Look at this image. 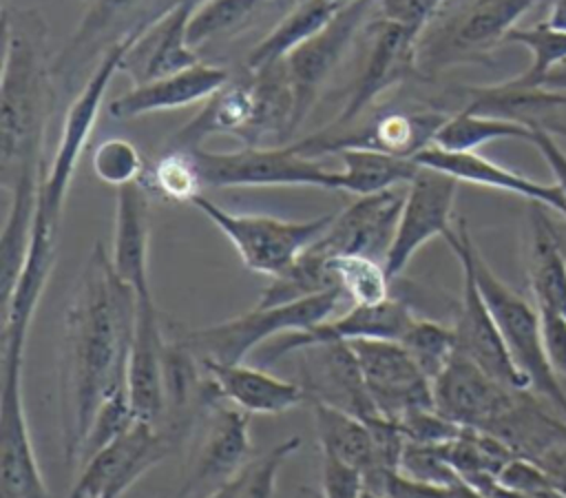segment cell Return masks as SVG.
I'll return each instance as SVG.
<instances>
[{
	"label": "cell",
	"instance_id": "1",
	"mask_svg": "<svg viewBox=\"0 0 566 498\" xmlns=\"http://www.w3.org/2000/svg\"><path fill=\"white\" fill-rule=\"evenodd\" d=\"M137 299L97 241L82 268L64 314L60 374L62 443L66 463H80L97 409L126 392Z\"/></svg>",
	"mask_w": 566,
	"mask_h": 498
},
{
	"label": "cell",
	"instance_id": "2",
	"mask_svg": "<svg viewBox=\"0 0 566 498\" xmlns=\"http://www.w3.org/2000/svg\"><path fill=\"white\" fill-rule=\"evenodd\" d=\"M53 97L44 53L29 33L4 22L0 84V170L7 188L20 173L42 168L44 126Z\"/></svg>",
	"mask_w": 566,
	"mask_h": 498
},
{
	"label": "cell",
	"instance_id": "3",
	"mask_svg": "<svg viewBox=\"0 0 566 498\" xmlns=\"http://www.w3.org/2000/svg\"><path fill=\"white\" fill-rule=\"evenodd\" d=\"M290 91L281 64L248 71L228 80L210 95L201 111L184 124L170 139L168 148L192 151L203 146L210 135H234L245 146H270L268 137L279 146L290 139Z\"/></svg>",
	"mask_w": 566,
	"mask_h": 498
},
{
	"label": "cell",
	"instance_id": "4",
	"mask_svg": "<svg viewBox=\"0 0 566 498\" xmlns=\"http://www.w3.org/2000/svg\"><path fill=\"white\" fill-rule=\"evenodd\" d=\"M444 241L453 250L455 259L471 268L475 283L511 354V361L528 381L531 392H535L542 401H546L553 407V412L566 418V392L559 383V376L553 372L548 363L537 308L531 305L513 288H509L491 270V266L478 250L464 219H458L453 224V228L444 235Z\"/></svg>",
	"mask_w": 566,
	"mask_h": 498
},
{
	"label": "cell",
	"instance_id": "5",
	"mask_svg": "<svg viewBox=\"0 0 566 498\" xmlns=\"http://www.w3.org/2000/svg\"><path fill=\"white\" fill-rule=\"evenodd\" d=\"M345 303L349 301L338 288L276 305L256 303L250 312L186 332L179 339V347L197 363H243L265 341L310 330L334 317Z\"/></svg>",
	"mask_w": 566,
	"mask_h": 498
},
{
	"label": "cell",
	"instance_id": "6",
	"mask_svg": "<svg viewBox=\"0 0 566 498\" xmlns=\"http://www.w3.org/2000/svg\"><path fill=\"white\" fill-rule=\"evenodd\" d=\"M239 252L241 263L270 279L287 272L296 259L325 232L334 212L312 219H281L272 215L232 212L203 193L190 201Z\"/></svg>",
	"mask_w": 566,
	"mask_h": 498
},
{
	"label": "cell",
	"instance_id": "7",
	"mask_svg": "<svg viewBox=\"0 0 566 498\" xmlns=\"http://www.w3.org/2000/svg\"><path fill=\"white\" fill-rule=\"evenodd\" d=\"M190 155L199 168L203 186H314L325 190L340 188V173L327 168L316 157L301 153L294 142L279 146H243L232 153H212L203 146Z\"/></svg>",
	"mask_w": 566,
	"mask_h": 498
},
{
	"label": "cell",
	"instance_id": "8",
	"mask_svg": "<svg viewBox=\"0 0 566 498\" xmlns=\"http://www.w3.org/2000/svg\"><path fill=\"white\" fill-rule=\"evenodd\" d=\"M539 0H469L453 18L422 33L416 64L438 71L460 62H475L506 42L526 11Z\"/></svg>",
	"mask_w": 566,
	"mask_h": 498
},
{
	"label": "cell",
	"instance_id": "9",
	"mask_svg": "<svg viewBox=\"0 0 566 498\" xmlns=\"http://www.w3.org/2000/svg\"><path fill=\"white\" fill-rule=\"evenodd\" d=\"M369 2L371 0L347 2L321 31L301 42L279 62L292 104L290 137L305 124L307 115L312 113L323 84L360 29Z\"/></svg>",
	"mask_w": 566,
	"mask_h": 498
},
{
	"label": "cell",
	"instance_id": "10",
	"mask_svg": "<svg viewBox=\"0 0 566 498\" xmlns=\"http://www.w3.org/2000/svg\"><path fill=\"white\" fill-rule=\"evenodd\" d=\"M460 181L447 173L420 166L407 184L394 241L385 257L389 279L402 274L413 255L433 237H444L453 228V204Z\"/></svg>",
	"mask_w": 566,
	"mask_h": 498
},
{
	"label": "cell",
	"instance_id": "11",
	"mask_svg": "<svg viewBox=\"0 0 566 498\" xmlns=\"http://www.w3.org/2000/svg\"><path fill=\"white\" fill-rule=\"evenodd\" d=\"M369 398L380 416L400 421L418 407H433V381L418 367L400 341H349Z\"/></svg>",
	"mask_w": 566,
	"mask_h": 498
},
{
	"label": "cell",
	"instance_id": "12",
	"mask_svg": "<svg viewBox=\"0 0 566 498\" xmlns=\"http://www.w3.org/2000/svg\"><path fill=\"white\" fill-rule=\"evenodd\" d=\"M166 452L168 445L157 425L135 421L122 436L82 463L66 498H122Z\"/></svg>",
	"mask_w": 566,
	"mask_h": 498
},
{
	"label": "cell",
	"instance_id": "13",
	"mask_svg": "<svg viewBox=\"0 0 566 498\" xmlns=\"http://www.w3.org/2000/svg\"><path fill=\"white\" fill-rule=\"evenodd\" d=\"M418 40L420 33L398 24L387 18H378L369 27V42H367V53L360 64L356 86L352 89V95L338 117L325 128L332 133L349 128L354 120L376 102L389 86L398 84L405 75H409L418 64H416V53H418Z\"/></svg>",
	"mask_w": 566,
	"mask_h": 498
},
{
	"label": "cell",
	"instance_id": "14",
	"mask_svg": "<svg viewBox=\"0 0 566 498\" xmlns=\"http://www.w3.org/2000/svg\"><path fill=\"white\" fill-rule=\"evenodd\" d=\"M405 193L398 188L356 197L336 212L325 232L310 246L323 259L365 255L385 263L398 226Z\"/></svg>",
	"mask_w": 566,
	"mask_h": 498
},
{
	"label": "cell",
	"instance_id": "15",
	"mask_svg": "<svg viewBox=\"0 0 566 498\" xmlns=\"http://www.w3.org/2000/svg\"><path fill=\"white\" fill-rule=\"evenodd\" d=\"M22 367L0 365V498H49L29 434Z\"/></svg>",
	"mask_w": 566,
	"mask_h": 498
},
{
	"label": "cell",
	"instance_id": "16",
	"mask_svg": "<svg viewBox=\"0 0 566 498\" xmlns=\"http://www.w3.org/2000/svg\"><path fill=\"white\" fill-rule=\"evenodd\" d=\"M517 392L455 352L433 378V407L458 427L489 432L513 405Z\"/></svg>",
	"mask_w": 566,
	"mask_h": 498
},
{
	"label": "cell",
	"instance_id": "17",
	"mask_svg": "<svg viewBox=\"0 0 566 498\" xmlns=\"http://www.w3.org/2000/svg\"><path fill=\"white\" fill-rule=\"evenodd\" d=\"M413 319L416 314L396 299H387L376 305H349L347 312L329 317L310 330L287 332L272 339V343L263 347V356L265 363H274L285 354H294L312 345L349 343L358 339L400 341Z\"/></svg>",
	"mask_w": 566,
	"mask_h": 498
},
{
	"label": "cell",
	"instance_id": "18",
	"mask_svg": "<svg viewBox=\"0 0 566 498\" xmlns=\"http://www.w3.org/2000/svg\"><path fill=\"white\" fill-rule=\"evenodd\" d=\"M462 268V299L460 312L453 328L455 352L473 361L480 370L491 374L495 381L513 390H531L528 381L520 374L511 354L502 341L495 319L475 283V277L467 263Z\"/></svg>",
	"mask_w": 566,
	"mask_h": 498
},
{
	"label": "cell",
	"instance_id": "19",
	"mask_svg": "<svg viewBox=\"0 0 566 498\" xmlns=\"http://www.w3.org/2000/svg\"><path fill=\"white\" fill-rule=\"evenodd\" d=\"M195 7L197 0H179L137 27V40L122 64L135 77V84L184 71L199 62L197 51L188 42V22Z\"/></svg>",
	"mask_w": 566,
	"mask_h": 498
},
{
	"label": "cell",
	"instance_id": "20",
	"mask_svg": "<svg viewBox=\"0 0 566 498\" xmlns=\"http://www.w3.org/2000/svg\"><path fill=\"white\" fill-rule=\"evenodd\" d=\"M301 385L312 403H325L358 418L378 416L349 343H325L301 350Z\"/></svg>",
	"mask_w": 566,
	"mask_h": 498
},
{
	"label": "cell",
	"instance_id": "21",
	"mask_svg": "<svg viewBox=\"0 0 566 498\" xmlns=\"http://www.w3.org/2000/svg\"><path fill=\"white\" fill-rule=\"evenodd\" d=\"M228 80L230 73L226 69L197 62L184 71L135 84L108 102V115L124 122L150 113L186 108L206 102L223 84H228Z\"/></svg>",
	"mask_w": 566,
	"mask_h": 498
},
{
	"label": "cell",
	"instance_id": "22",
	"mask_svg": "<svg viewBox=\"0 0 566 498\" xmlns=\"http://www.w3.org/2000/svg\"><path fill=\"white\" fill-rule=\"evenodd\" d=\"M416 164L440 170L458 179L460 184H473V186H484L502 193H511L517 197L528 199L531 204H539L544 208L555 210L557 215L564 212V201L557 190V186L551 184H539L517 170H511L506 166H500L484 155L475 151H444L436 144L427 146L413 157Z\"/></svg>",
	"mask_w": 566,
	"mask_h": 498
},
{
	"label": "cell",
	"instance_id": "23",
	"mask_svg": "<svg viewBox=\"0 0 566 498\" xmlns=\"http://www.w3.org/2000/svg\"><path fill=\"white\" fill-rule=\"evenodd\" d=\"M164 361H166V345L161 336L159 312L155 303L139 305L135 317V334L128 356V372H126V392L130 401V409L137 421L157 425L164 405Z\"/></svg>",
	"mask_w": 566,
	"mask_h": 498
},
{
	"label": "cell",
	"instance_id": "24",
	"mask_svg": "<svg viewBox=\"0 0 566 498\" xmlns=\"http://www.w3.org/2000/svg\"><path fill=\"white\" fill-rule=\"evenodd\" d=\"M219 403L210 409L201 452L197 456L190 480L184 487V494L197 491L201 487H212L214 491L250 463V414L234 407L232 403Z\"/></svg>",
	"mask_w": 566,
	"mask_h": 498
},
{
	"label": "cell",
	"instance_id": "25",
	"mask_svg": "<svg viewBox=\"0 0 566 498\" xmlns=\"http://www.w3.org/2000/svg\"><path fill=\"white\" fill-rule=\"evenodd\" d=\"M111 263L135 290L137 303H155L148 279V199L142 181L117 188Z\"/></svg>",
	"mask_w": 566,
	"mask_h": 498
},
{
	"label": "cell",
	"instance_id": "26",
	"mask_svg": "<svg viewBox=\"0 0 566 498\" xmlns=\"http://www.w3.org/2000/svg\"><path fill=\"white\" fill-rule=\"evenodd\" d=\"M219 396L245 414H283L307 401L301 383L248 363H199Z\"/></svg>",
	"mask_w": 566,
	"mask_h": 498
},
{
	"label": "cell",
	"instance_id": "27",
	"mask_svg": "<svg viewBox=\"0 0 566 498\" xmlns=\"http://www.w3.org/2000/svg\"><path fill=\"white\" fill-rule=\"evenodd\" d=\"M528 281L535 305L553 310L566 319V252L539 204H533L531 208Z\"/></svg>",
	"mask_w": 566,
	"mask_h": 498
},
{
	"label": "cell",
	"instance_id": "28",
	"mask_svg": "<svg viewBox=\"0 0 566 498\" xmlns=\"http://www.w3.org/2000/svg\"><path fill=\"white\" fill-rule=\"evenodd\" d=\"M352 0H298L296 7L245 58L248 71L279 64L292 49L321 31Z\"/></svg>",
	"mask_w": 566,
	"mask_h": 498
},
{
	"label": "cell",
	"instance_id": "29",
	"mask_svg": "<svg viewBox=\"0 0 566 498\" xmlns=\"http://www.w3.org/2000/svg\"><path fill=\"white\" fill-rule=\"evenodd\" d=\"M559 106H566V91H555L548 86L522 89L509 82H497V84L471 86L467 104L462 108L471 113L515 120L533 126L537 117Z\"/></svg>",
	"mask_w": 566,
	"mask_h": 498
},
{
	"label": "cell",
	"instance_id": "30",
	"mask_svg": "<svg viewBox=\"0 0 566 498\" xmlns=\"http://www.w3.org/2000/svg\"><path fill=\"white\" fill-rule=\"evenodd\" d=\"M336 155L340 157L338 190L352 193L356 197L391 190L402 184L407 186L420 170V164H416L413 159L387 155L371 148H343Z\"/></svg>",
	"mask_w": 566,
	"mask_h": 498
},
{
	"label": "cell",
	"instance_id": "31",
	"mask_svg": "<svg viewBox=\"0 0 566 498\" xmlns=\"http://www.w3.org/2000/svg\"><path fill=\"white\" fill-rule=\"evenodd\" d=\"M444 449L458 478L480 494L495 485L502 469L515 458L500 438L471 427H462L455 438L444 443Z\"/></svg>",
	"mask_w": 566,
	"mask_h": 498
},
{
	"label": "cell",
	"instance_id": "32",
	"mask_svg": "<svg viewBox=\"0 0 566 498\" xmlns=\"http://www.w3.org/2000/svg\"><path fill=\"white\" fill-rule=\"evenodd\" d=\"M321 456H332L365 478L371 465V434L365 418L325 403H312Z\"/></svg>",
	"mask_w": 566,
	"mask_h": 498
},
{
	"label": "cell",
	"instance_id": "33",
	"mask_svg": "<svg viewBox=\"0 0 566 498\" xmlns=\"http://www.w3.org/2000/svg\"><path fill=\"white\" fill-rule=\"evenodd\" d=\"M533 126L493 117V115H480L460 108L455 115H449L442 128L436 135V146L444 151H478L484 144L497 142V139H531Z\"/></svg>",
	"mask_w": 566,
	"mask_h": 498
},
{
	"label": "cell",
	"instance_id": "34",
	"mask_svg": "<svg viewBox=\"0 0 566 498\" xmlns=\"http://www.w3.org/2000/svg\"><path fill=\"white\" fill-rule=\"evenodd\" d=\"M130 2L133 0H88V7L84 9L75 33L69 38L53 64V73L57 77H73L84 66V62L102 46L104 33L111 29L122 9H126Z\"/></svg>",
	"mask_w": 566,
	"mask_h": 498
},
{
	"label": "cell",
	"instance_id": "35",
	"mask_svg": "<svg viewBox=\"0 0 566 498\" xmlns=\"http://www.w3.org/2000/svg\"><path fill=\"white\" fill-rule=\"evenodd\" d=\"M506 42L522 44L531 53L526 71L506 80L513 86L539 89L546 84L555 69L566 64V33L548 27L544 20L533 27H515Z\"/></svg>",
	"mask_w": 566,
	"mask_h": 498
},
{
	"label": "cell",
	"instance_id": "36",
	"mask_svg": "<svg viewBox=\"0 0 566 498\" xmlns=\"http://www.w3.org/2000/svg\"><path fill=\"white\" fill-rule=\"evenodd\" d=\"M327 268L349 305H376L391 299V279L385 263L378 259L365 255H340L327 259Z\"/></svg>",
	"mask_w": 566,
	"mask_h": 498
},
{
	"label": "cell",
	"instance_id": "37",
	"mask_svg": "<svg viewBox=\"0 0 566 498\" xmlns=\"http://www.w3.org/2000/svg\"><path fill=\"white\" fill-rule=\"evenodd\" d=\"M144 188L159 193L164 199L170 201H184L190 204L197 195H201L203 181L199 175V168L195 164V157L190 151H175L168 148L153 168L146 173V181H142Z\"/></svg>",
	"mask_w": 566,
	"mask_h": 498
},
{
	"label": "cell",
	"instance_id": "38",
	"mask_svg": "<svg viewBox=\"0 0 566 498\" xmlns=\"http://www.w3.org/2000/svg\"><path fill=\"white\" fill-rule=\"evenodd\" d=\"M400 343L431 381L449 365L455 354L453 328L431 319L416 317L402 334Z\"/></svg>",
	"mask_w": 566,
	"mask_h": 498
},
{
	"label": "cell",
	"instance_id": "39",
	"mask_svg": "<svg viewBox=\"0 0 566 498\" xmlns=\"http://www.w3.org/2000/svg\"><path fill=\"white\" fill-rule=\"evenodd\" d=\"M301 447L298 436H290L270 447L256 460H250L237 476L228 480V498H274L281 465Z\"/></svg>",
	"mask_w": 566,
	"mask_h": 498
},
{
	"label": "cell",
	"instance_id": "40",
	"mask_svg": "<svg viewBox=\"0 0 566 498\" xmlns=\"http://www.w3.org/2000/svg\"><path fill=\"white\" fill-rule=\"evenodd\" d=\"M261 0H201L188 22V42L197 51L210 40L241 27Z\"/></svg>",
	"mask_w": 566,
	"mask_h": 498
},
{
	"label": "cell",
	"instance_id": "41",
	"mask_svg": "<svg viewBox=\"0 0 566 498\" xmlns=\"http://www.w3.org/2000/svg\"><path fill=\"white\" fill-rule=\"evenodd\" d=\"M489 498H566L551 476L528 458L515 456L500 474L497 483L484 491Z\"/></svg>",
	"mask_w": 566,
	"mask_h": 498
},
{
	"label": "cell",
	"instance_id": "42",
	"mask_svg": "<svg viewBox=\"0 0 566 498\" xmlns=\"http://www.w3.org/2000/svg\"><path fill=\"white\" fill-rule=\"evenodd\" d=\"M91 164L97 179L115 188L142 181L144 177L142 153L133 142L124 137H108L99 142L93 151Z\"/></svg>",
	"mask_w": 566,
	"mask_h": 498
},
{
	"label": "cell",
	"instance_id": "43",
	"mask_svg": "<svg viewBox=\"0 0 566 498\" xmlns=\"http://www.w3.org/2000/svg\"><path fill=\"white\" fill-rule=\"evenodd\" d=\"M400 474H405L413 480L440 485V487H453V485L462 483L447 458L444 443L442 445H422V443L407 440L405 452H402Z\"/></svg>",
	"mask_w": 566,
	"mask_h": 498
},
{
	"label": "cell",
	"instance_id": "44",
	"mask_svg": "<svg viewBox=\"0 0 566 498\" xmlns=\"http://www.w3.org/2000/svg\"><path fill=\"white\" fill-rule=\"evenodd\" d=\"M409 443L422 445H442L458 436L462 427L444 418L436 407H418L407 412L400 421H396Z\"/></svg>",
	"mask_w": 566,
	"mask_h": 498
},
{
	"label": "cell",
	"instance_id": "45",
	"mask_svg": "<svg viewBox=\"0 0 566 498\" xmlns=\"http://www.w3.org/2000/svg\"><path fill=\"white\" fill-rule=\"evenodd\" d=\"M323 458V471H321V494L323 498H363L365 496V483L360 471L354 467L332 458Z\"/></svg>",
	"mask_w": 566,
	"mask_h": 498
},
{
	"label": "cell",
	"instance_id": "46",
	"mask_svg": "<svg viewBox=\"0 0 566 498\" xmlns=\"http://www.w3.org/2000/svg\"><path fill=\"white\" fill-rule=\"evenodd\" d=\"M442 4L444 0H380V18L405 24L422 35Z\"/></svg>",
	"mask_w": 566,
	"mask_h": 498
},
{
	"label": "cell",
	"instance_id": "47",
	"mask_svg": "<svg viewBox=\"0 0 566 498\" xmlns=\"http://www.w3.org/2000/svg\"><path fill=\"white\" fill-rule=\"evenodd\" d=\"M537 312L548 363L557 376H566V319L546 308H537Z\"/></svg>",
	"mask_w": 566,
	"mask_h": 498
},
{
	"label": "cell",
	"instance_id": "48",
	"mask_svg": "<svg viewBox=\"0 0 566 498\" xmlns=\"http://www.w3.org/2000/svg\"><path fill=\"white\" fill-rule=\"evenodd\" d=\"M528 142L539 151V155L544 157L546 166L553 173V184L557 186V190L562 195V201H564L562 217L566 219V153L557 146L553 133L548 128L539 126V124H533V135H531Z\"/></svg>",
	"mask_w": 566,
	"mask_h": 498
},
{
	"label": "cell",
	"instance_id": "49",
	"mask_svg": "<svg viewBox=\"0 0 566 498\" xmlns=\"http://www.w3.org/2000/svg\"><path fill=\"white\" fill-rule=\"evenodd\" d=\"M449 496H451V487L420 483L400 471L394 474L385 487V498H449Z\"/></svg>",
	"mask_w": 566,
	"mask_h": 498
},
{
	"label": "cell",
	"instance_id": "50",
	"mask_svg": "<svg viewBox=\"0 0 566 498\" xmlns=\"http://www.w3.org/2000/svg\"><path fill=\"white\" fill-rule=\"evenodd\" d=\"M537 465L551 476L555 487L566 496V443H562L551 454H546Z\"/></svg>",
	"mask_w": 566,
	"mask_h": 498
},
{
	"label": "cell",
	"instance_id": "51",
	"mask_svg": "<svg viewBox=\"0 0 566 498\" xmlns=\"http://www.w3.org/2000/svg\"><path fill=\"white\" fill-rule=\"evenodd\" d=\"M544 22L557 31L566 33V0H555L544 18Z\"/></svg>",
	"mask_w": 566,
	"mask_h": 498
},
{
	"label": "cell",
	"instance_id": "52",
	"mask_svg": "<svg viewBox=\"0 0 566 498\" xmlns=\"http://www.w3.org/2000/svg\"><path fill=\"white\" fill-rule=\"evenodd\" d=\"M544 86L555 89V91H566V64H562L559 69H555V71L551 73V77L546 80Z\"/></svg>",
	"mask_w": 566,
	"mask_h": 498
},
{
	"label": "cell",
	"instance_id": "53",
	"mask_svg": "<svg viewBox=\"0 0 566 498\" xmlns=\"http://www.w3.org/2000/svg\"><path fill=\"white\" fill-rule=\"evenodd\" d=\"M228 496H230V487H228V483H223L219 489L210 491L206 498H228Z\"/></svg>",
	"mask_w": 566,
	"mask_h": 498
},
{
	"label": "cell",
	"instance_id": "54",
	"mask_svg": "<svg viewBox=\"0 0 566 498\" xmlns=\"http://www.w3.org/2000/svg\"><path fill=\"white\" fill-rule=\"evenodd\" d=\"M544 128H548L551 133H559V135L566 137V128H564V126H544Z\"/></svg>",
	"mask_w": 566,
	"mask_h": 498
}]
</instances>
